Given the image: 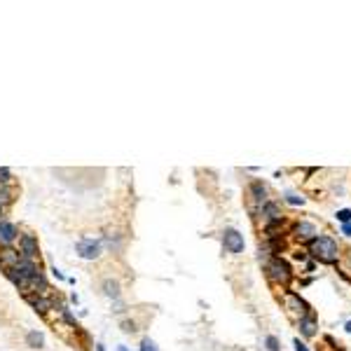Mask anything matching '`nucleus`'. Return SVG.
<instances>
[{"label": "nucleus", "instance_id": "obj_1", "mask_svg": "<svg viewBox=\"0 0 351 351\" xmlns=\"http://www.w3.org/2000/svg\"><path fill=\"white\" fill-rule=\"evenodd\" d=\"M311 253L321 260V262H335L337 260V243L330 236H318L311 241Z\"/></svg>", "mask_w": 351, "mask_h": 351}, {"label": "nucleus", "instance_id": "obj_2", "mask_svg": "<svg viewBox=\"0 0 351 351\" xmlns=\"http://www.w3.org/2000/svg\"><path fill=\"white\" fill-rule=\"evenodd\" d=\"M267 272H270V277L274 279V281H279V284H288V281H291V267H288V262L281 260V257H274V260L267 265Z\"/></svg>", "mask_w": 351, "mask_h": 351}, {"label": "nucleus", "instance_id": "obj_3", "mask_svg": "<svg viewBox=\"0 0 351 351\" xmlns=\"http://www.w3.org/2000/svg\"><path fill=\"white\" fill-rule=\"evenodd\" d=\"M223 243L230 253H243V234H239L234 227H227L223 232Z\"/></svg>", "mask_w": 351, "mask_h": 351}, {"label": "nucleus", "instance_id": "obj_4", "mask_svg": "<svg viewBox=\"0 0 351 351\" xmlns=\"http://www.w3.org/2000/svg\"><path fill=\"white\" fill-rule=\"evenodd\" d=\"M77 255L84 257V260H96L101 255V243L94 241V239H82L77 243Z\"/></svg>", "mask_w": 351, "mask_h": 351}, {"label": "nucleus", "instance_id": "obj_5", "mask_svg": "<svg viewBox=\"0 0 351 351\" xmlns=\"http://www.w3.org/2000/svg\"><path fill=\"white\" fill-rule=\"evenodd\" d=\"M19 246H21V257L24 260H35L38 257V239L33 234H21Z\"/></svg>", "mask_w": 351, "mask_h": 351}, {"label": "nucleus", "instance_id": "obj_6", "mask_svg": "<svg viewBox=\"0 0 351 351\" xmlns=\"http://www.w3.org/2000/svg\"><path fill=\"white\" fill-rule=\"evenodd\" d=\"M19 236V232H17V225L10 223V220H0V246H10V243L14 241Z\"/></svg>", "mask_w": 351, "mask_h": 351}, {"label": "nucleus", "instance_id": "obj_7", "mask_svg": "<svg viewBox=\"0 0 351 351\" xmlns=\"http://www.w3.org/2000/svg\"><path fill=\"white\" fill-rule=\"evenodd\" d=\"M21 262V255H19V250H14V248H5L3 253H0V267L3 270H14L17 265Z\"/></svg>", "mask_w": 351, "mask_h": 351}, {"label": "nucleus", "instance_id": "obj_8", "mask_svg": "<svg viewBox=\"0 0 351 351\" xmlns=\"http://www.w3.org/2000/svg\"><path fill=\"white\" fill-rule=\"evenodd\" d=\"M26 300H28V304H31V307H35V311H40V314H47V311L52 309V300H49V297L28 295Z\"/></svg>", "mask_w": 351, "mask_h": 351}, {"label": "nucleus", "instance_id": "obj_9", "mask_svg": "<svg viewBox=\"0 0 351 351\" xmlns=\"http://www.w3.org/2000/svg\"><path fill=\"white\" fill-rule=\"evenodd\" d=\"M295 234L300 236V239H314V234H316V227L311 223H307V220H302V223L295 225Z\"/></svg>", "mask_w": 351, "mask_h": 351}, {"label": "nucleus", "instance_id": "obj_10", "mask_svg": "<svg viewBox=\"0 0 351 351\" xmlns=\"http://www.w3.org/2000/svg\"><path fill=\"white\" fill-rule=\"evenodd\" d=\"M300 330H302L304 337H311V335L316 332V321H314V316L300 318Z\"/></svg>", "mask_w": 351, "mask_h": 351}, {"label": "nucleus", "instance_id": "obj_11", "mask_svg": "<svg viewBox=\"0 0 351 351\" xmlns=\"http://www.w3.org/2000/svg\"><path fill=\"white\" fill-rule=\"evenodd\" d=\"M103 293H106V295L108 297H120V284H117L115 279H106V281H103Z\"/></svg>", "mask_w": 351, "mask_h": 351}, {"label": "nucleus", "instance_id": "obj_12", "mask_svg": "<svg viewBox=\"0 0 351 351\" xmlns=\"http://www.w3.org/2000/svg\"><path fill=\"white\" fill-rule=\"evenodd\" d=\"M26 342H28V346H31V349H40L42 344H45V337H42L40 332H28L26 335Z\"/></svg>", "mask_w": 351, "mask_h": 351}, {"label": "nucleus", "instance_id": "obj_13", "mask_svg": "<svg viewBox=\"0 0 351 351\" xmlns=\"http://www.w3.org/2000/svg\"><path fill=\"white\" fill-rule=\"evenodd\" d=\"M250 192H253V197H255L257 202H265V197H267V190H265L262 183H253V185H250Z\"/></svg>", "mask_w": 351, "mask_h": 351}, {"label": "nucleus", "instance_id": "obj_14", "mask_svg": "<svg viewBox=\"0 0 351 351\" xmlns=\"http://www.w3.org/2000/svg\"><path fill=\"white\" fill-rule=\"evenodd\" d=\"M141 351H159V349H157V344L152 342V339L145 337V339L141 342Z\"/></svg>", "mask_w": 351, "mask_h": 351}, {"label": "nucleus", "instance_id": "obj_15", "mask_svg": "<svg viewBox=\"0 0 351 351\" xmlns=\"http://www.w3.org/2000/svg\"><path fill=\"white\" fill-rule=\"evenodd\" d=\"M265 344H267V349H270V351H279V349H281V346H279V339L274 337V335H270V337L265 339Z\"/></svg>", "mask_w": 351, "mask_h": 351}, {"label": "nucleus", "instance_id": "obj_16", "mask_svg": "<svg viewBox=\"0 0 351 351\" xmlns=\"http://www.w3.org/2000/svg\"><path fill=\"white\" fill-rule=\"evenodd\" d=\"M10 181H12V173H10V169L0 166V185H7Z\"/></svg>", "mask_w": 351, "mask_h": 351}, {"label": "nucleus", "instance_id": "obj_17", "mask_svg": "<svg viewBox=\"0 0 351 351\" xmlns=\"http://www.w3.org/2000/svg\"><path fill=\"white\" fill-rule=\"evenodd\" d=\"M337 220H339V223H351V211L349 209L337 211Z\"/></svg>", "mask_w": 351, "mask_h": 351}, {"label": "nucleus", "instance_id": "obj_18", "mask_svg": "<svg viewBox=\"0 0 351 351\" xmlns=\"http://www.w3.org/2000/svg\"><path fill=\"white\" fill-rule=\"evenodd\" d=\"M122 330H124V332H134L136 323H134V321H122Z\"/></svg>", "mask_w": 351, "mask_h": 351}, {"label": "nucleus", "instance_id": "obj_19", "mask_svg": "<svg viewBox=\"0 0 351 351\" xmlns=\"http://www.w3.org/2000/svg\"><path fill=\"white\" fill-rule=\"evenodd\" d=\"M265 213H267V216H270L272 220H274V218H279V213H277V206H274V204H270V206L265 209Z\"/></svg>", "mask_w": 351, "mask_h": 351}, {"label": "nucleus", "instance_id": "obj_20", "mask_svg": "<svg viewBox=\"0 0 351 351\" xmlns=\"http://www.w3.org/2000/svg\"><path fill=\"white\" fill-rule=\"evenodd\" d=\"M286 199H288V204H295V206H297V204H304V199H302V197H297V195H288Z\"/></svg>", "mask_w": 351, "mask_h": 351}, {"label": "nucleus", "instance_id": "obj_21", "mask_svg": "<svg viewBox=\"0 0 351 351\" xmlns=\"http://www.w3.org/2000/svg\"><path fill=\"white\" fill-rule=\"evenodd\" d=\"M293 344H295V351H309V349H307V344H302V342H300V339H295V342H293Z\"/></svg>", "mask_w": 351, "mask_h": 351}, {"label": "nucleus", "instance_id": "obj_22", "mask_svg": "<svg viewBox=\"0 0 351 351\" xmlns=\"http://www.w3.org/2000/svg\"><path fill=\"white\" fill-rule=\"evenodd\" d=\"M342 232H344L346 236H351V223H344V225H342Z\"/></svg>", "mask_w": 351, "mask_h": 351}, {"label": "nucleus", "instance_id": "obj_23", "mask_svg": "<svg viewBox=\"0 0 351 351\" xmlns=\"http://www.w3.org/2000/svg\"><path fill=\"white\" fill-rule=\"evenodd\" d=\"M3 213H5V204L0 202V216H3Z\"/></svg>", "mask_w": 351, "mask_h": 351}, {"label": "nucleus", "instance_id": "obj_24", "mask_svg": "<svg viewBox=\"0 0 351 351\" xmlns=\"http://www.w3.org/2000/svg\"><path fill=\"white\" fill-rule=\"evenodd\" d=\"M346 332H351V321H349V323H346Z\"/></svg>", "mask_w": 351, "mask_h": 351}, {"label": "nucleus", "instance_id": "obj_25", "mask_svg": "<svg viewBox=\"0 0 351 351\" xmlns=\"http://www.w3.org/2000/svg\"><path fill=\"white\" fill-rule=\"evenodd\" d=\"M96 351H103V346H101V344H96Z\"/></svg>", "mask_w": 351, "mask_h": 351}, {"label": "nucleus", "instance_id": "obj_26", "mask_svg": "<svg viewBox=\"0 0 351 351\" xmlns=\"http://www.w3.org/2000/svg\"><path fill=\"white\" fill-rule=\"evenodd\" d=\"M117 351H129V349H127V346H120V349H117Z\"/></svg>", "mask_w": 351, "mask_h": 351}]
</instances>
